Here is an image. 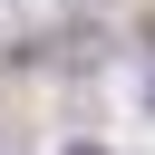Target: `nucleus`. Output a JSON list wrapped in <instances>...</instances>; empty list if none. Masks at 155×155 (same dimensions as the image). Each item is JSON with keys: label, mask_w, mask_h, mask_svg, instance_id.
Masks as SVG:
<instances>
[{"label": "nucleus", "mask_w": 155, "mask_h": 155, "mask_svg": "<svg viewBox=\"0 0 155 155\" xmlns=\"http://www.w3.org/2000/svg\"><path fill=\"white\" fill-rule=\"evenodd\" d=\"M58 155H107V145H87V136H78V145H58Z\"/></svg>", "instance_id": "1"}, {"label": "nucleus", "mask_w": 155, "mask_h": 155, "mask_svg": "<svg viewBox=\"0 0 155 155\" xmlns=\"http://www.w3.org/2000/svg\"><path fill=\"white\" fill-rule=\"evenodd\" d=\"M145 107H155V78H145Z\"/></svg>", "instance_id": "2"}]
</instances>
